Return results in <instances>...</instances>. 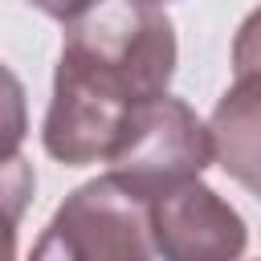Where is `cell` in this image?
Instances as JSON below:
<instances>
[{"mask_svg": "<svg viewBox=\"0 0 261 261\" xmlns=\"http://www.w3.org/2000/svg\"><path fill=\"white\" fill-rule=\"evenodd\" d=\"M33 8H41L45 16H53V20H61V24H69V20H77L82 12H90L98 0H29Z\"/></svg>", "mask_w": 261, "mask_h": 261, "instance_id": "obj_10", "label": "cell"}, {"mask_svg": "<svg viewBox=\"0 0 261 261\" xmlns=\"http://www.w3.org/2000/svg\"><path fill=\"white\" fill-rule=\"evenodd\" d=\"M147 200L130 196L114 175H98L73 188L45 232L37 237L29 261H151Z\"/></svg>", "mask_w": 261, "mask_h": 261, "instance_id": "obj_3", "label": "cell"}, {"mask_svg": "<svg viewBox=\"0 0 261 261\" xmlns=\"http://www.w3.org/2000/svg\"><path fill=\"white\" fill-rule=\"evenodd\" d=\"M232 73L237 77L261 73V4L237 24V37H232Z\"/></svg>", "mask_w": 261, "mask_h": 261, "instance_id": "obj_9", "label": "cell"}, {"mask_svg": "<svg viewBox=\"0 0 261 261\" xmlns=\"http://www.w3.org/2000/svg\"><path fill=\"white\" fill-rule=\"evenodd\" d=\"M147 224L155 257L163 261H241L249 245L245 216L204 179L155 196Z\"/></svg>", "mask_w": 261, "mask_h": 261, "instance_id": "obj_5", "label": "cell"}, {"mask_svg": "<svg viewBox=\"0 0 261 261\" xmlns=\"http://www.w3.org/2000/svg\"><path fill=\"white\" fill-rule=\"evenodd\" d=\"M139 102L143 94L126 77L73 49H61L53 69V98L41 122L45 155L65 167L106 163Z\"/></svg>", "mask_w": 261, "mask_h": 261, "instance_id": "obj_1", "label": "cell"}, {"mask_svg": "<svg viewBox=\"0 0 261 261\" xmlns=\"http://www.w3.org/2000/svg\"><path fill=\"white\" fill-rule=\"evenodd\" d=\"M61 45L98 65H110L143 98L167 94L179 57L171 16L147 0H98L90 12L65 24Z\"/></svg>", "mask_w": 261, "mask_h": 261, "instance_id": "obj_4", "label": "cell"}, {"mask_svg": "<svg viewBox=\"0 0 261 261\" xmlns=\"http://www.w3.org/2000/svg\"><path fill=\"white\" fill-rule=\"evenodd\" d=\"M147 4H159V8H163V4H167V0H147Z\"/></svg>", "mask_w": 261, "mask_h": 261, "instance_id": "obj_11", "label": "cell"}, {"mask_svg": "<svg viewBox=\"0 0 261 261\" xmlns=\"http://www.w3.org/2000/svg\"><path fill=\"white\" fill-rule=\"evenodd\" d=\"M29 135V102H24V82L0 61V155L20 151Z\"/></svg>", "mask_w": 261, "mask_h": 261, "instance_id": "obj_8", "label": "cell"}, {"mask_svg": "<svg viewBox=\"0 0 261 261\" xmlns=\"http://www.w3.org/2000/svg\"><path fill=\"white\" fill-rule=\"evenodd\" d=\"M212 147H216V163L253 196H261V73H245L237 77L212 118Z\"/></svg>", "mask_w": 261, "mask_h": 261, "instance_id": "obj_6", "label": "cell"}, {"mask_svg": "<svg viewBox=\"0 0 261 261\" xmlns=\"http://www.w3.org/2000/svg\"><path fill=\"white\" fill-rule=\"evenodd\" d=\"M212 159H216L212 126L184 98L155 94L130 110V118L106 159L110 163L106 175H114L130 196L151 204L155 196L200 179V171Z\"/></svg>", "mask_w": 261, "mask_h": 261, "instance_id": "obj_2", "label": "cell"}, {"mask_svg": "<svg viewBox=\"0 0 261 261\" xmlns=\"http://www.w3.org/2000/svg\"><path fill=\"white\" fill-rule=\"evenodd\" d=\"M33 192H37L33 163L20 151L0 155V261H16V224L29 212Z\"/></svg>", "mask_w": 261, "mask_h": 261, "instance_id": "obj_7", "label": "cell"}]
</instances>
